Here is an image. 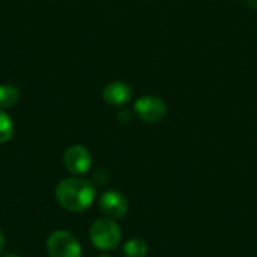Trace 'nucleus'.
Instances as JSON below:
<instances>
[{"label": "nucleus", "instance_id": "obj_1", "mask_svg": "<svg viewBox=\"0 0 257 257\" xmlns=\"http://www.w3.org/2000/svg\"><path fill=\"white\" fill-rule=\"evenodd\" d=\"M56 200L59 205L71 212L86 211L95 200V187L81 178H66L56 187Z\"/></svg>", "mask_w": 257, "mask_h": 257}, {"label": "nucleus", "instance_id": "obj_4", "mask_svg": "<svg viewBox=\"0 0 257 257\" xmlns=\"http://www.w3.org/2000/svg\"><path fill=\"white\" fill-rule=\"evenodd\" d=\"M134 110L137 116L146 123L161 122L167 114L166 102L155 95H145L139 98L134 104Z\"/></svg>", "mask_w": 257, "mask_h": 257}, {"label": "nucleus", "instance_id": "obj_8", "mask_svg": "<svg viewBox=\"0 0 257 257\" xmlns=\"http://www.w3.org/2000/svg\"><path fill=\"white\" fill-rule=\"evenodd\" d=\"M20 90L14 84H0V110L9 108L17 104Z\"/></svg>", "mask_w": 257, "mask_h": 257}, {"label": "nucleus", "instance_id": "obj_3", "mask_svg": "<svg viewBox=\"0 0 257 257\" xmlns=\"http://www.w3.org/2000/svg\"><path fill=\"white\" fill-rule=\"evenodd\" d=\"M48 257H81L80 241L68 230H56L47 239Z\"/></svg>", "mask_w": 257, "mask_h": 257}, {"label": "nucleus", "instance_id": "obj_11", "mask_svg": "<svg viewBox=\"0 0 257 257\" xmlns=\"http://www.w3.org/2000/svg\"><path fill=\"white\" fill-rule=\"evenodd\" d=\"M245 2H247V5H248L250 8L257 9V0H245Z\"/></svg>", "mask_w": 257, "mask_h": 257}, {"label": "nucleus", "instance_id": "obj_2", "mask_svg": "<svg viewBox=\"0 0 257 257\" xmlns=\"http://www.w3.org/2000/svg\"><path fill=\"white\" fill-rule=\"evenodd\" d=\"M89 236L92 244L98 250L111 251L120 244L122 230L119 224L114 223L111 218H99L90 226Z\"/></svg>", "mask_w": 257, "mask_h": 257}, {"label": "nucleus", "instance_id": "obj_6", "mask_svg": "<svg viewBox=\"0 0 257 257\" xmlns=\"http://www.w3.org/2000/svg\"><path fill=\"white\" fill-rule=\"evenodd\" d=\"M99 208L107 215V218L116 220L125 217L130 206L123 194L117 191H105L99 199Z\"/></svg>", "mask_w": 257, "mask_h": 257}, {"label": "nucleus", "instance_id": "obj_10", "mask_svg": "<svg viewBox=\"0 0 257 257\" xmlns=\"http://www.w3.org/2000/svg\"><path fill=\"white\" fill-rule=\"evenodd\" d=\"M14 136V122L12 117L0 110V143H6L12 139Z\"/></svg>", "mask_w": 257, "mask_h": 257}, {"label": "nucleus", "instance_id": "obj_9", "mask_svg": "<svg viewBox=\"0 0 257 257\" xmlns=\"http://www.w3.org/2000/svg\"><path fill=\"white\" fill-rule=\"evenodd\" d=\"M148 251V244L140 238H133L123 245V254L126 257H146Z\"/></svg>", "mask_w": 257, "mask_h": 257}, {"label": "nucleus", "instance_id": "obj_12", "mask_svg": "<svg viewBox=\"0 0 257 257\" xmlns=\"http://www.w3.org/2000/svg\"><path fill=\"white\" fill-rule=\"evenodd\" d=\"M3 245H5V236H3V232L0 229V251L3 250Z\"/></svg>", "mask_w": 257, "mask_h": 257}, {"label": "nucleus", "instance_id": "obj_14", "mask_svg": "<svg viewBox=\"0 0 257 257\" xmlns=\"http://www.w3.org/2000/svg\"><path fill=\"white\" fill-rule=\"evenodd\" d=\"M98 257H110V256H98Z\"/></svg>", "mask_w": 257, "mask_h": 257}, {"label": "nucleus", "instance_id": "obj_7", "mask_svg": "<svg viewBox=\"0 0 257 257\" xmlns=\"http://www.w3.org/2000/svg\"><path fill=\"white\" fill-rule=\"evenodd\" d=\"M133 96L131 87L123 81H111L102 90V99L110 105H123Z\"/></svg>", "mask_w": 257, "mask_h": 257}, {"label": "nucleus", "instance_id": "obj_13", "mask_svg": "<svg viewBox=\"0 0 257 257\" xmlns=\"http://www.w3.org/2000/svg\"><path fill=\"white\" fill-rule=\"evenodd\" d=\"M5 257H20V256H15V254H9V256H5Z\"/></svg>", "mask_w": 257, "mask_h": 257}, {"label": "nucleus", "instance_id": "obj_5", "mask_svg": "<svg viewBox=\"0 0 257 257\" xmlns=\"http://www.w3.org/2000/svg\"><path fill=\"white\" fill-rule=\"evenodd\" d=\"M63 164L72 175H84L92 167V155L84 146L74 145L65 151Z\"/></svg>", "mask_w": 257, "mask_h": 257}]
</instances>
